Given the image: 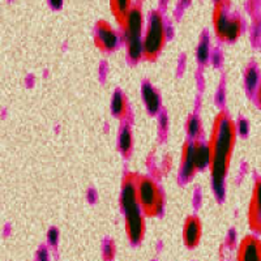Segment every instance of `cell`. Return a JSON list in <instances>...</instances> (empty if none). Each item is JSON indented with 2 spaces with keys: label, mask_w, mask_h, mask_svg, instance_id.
<instances>
[{
  "label": "cell",
  "mask_w": 261,
  "mask_h": 261,
  "mask_svg": "<svg viewBox=\"0 0 261 261\" xmlns=\"http://www.w3.org/2000/svg\"><path fill=\"white\" fill-rule=\"evenodd\" d=\"M237 135V123L227 113L221 111L214 119L211 140L208 144L211 150L209 167H211L212 184L214 192L220 199L225 192V180L231 162Z\"/></svg>",
  "instance_id": "obj_1"
},
{
  "label": "cell",
  "mask_w": 261,
  "mask_h": 261,
  "mask_svg": "<svg viewBox=\"0 0 261 261\" xmlns=\"http://www.w3.org/2000/svg\"><path fill=\"white\" fill-rule=\"evenodd\" d=\"M135 174H127L123 179L120 191V205L125 221V232L132 244H140L145 237V218L137 200V188Z\"/></svg>",
  "instance_id": "obj_2"
},
{
  "label": "cell",
  "mask_w": 261,
  "mask_h": 261,
  "mask_svg": "<svg viewBox=\"0 0 261 261\" xmlns=\"http://www.w3.org/2000/svg\"><path fill=\"white\" fill-rule=\"evenodd\" d=\"M144 13L140 6L132 7L127 21L122 27L123 39H124L125 47H127L128 58L132 62H139L144 58Z\"/></svg>",
  "instance_id": "obj_3"
},
{
  "label": "cell",
  "mask_w": 261,
  "mask_h": 261,
  "mask_svg": "<svg viewBox=\"0 0 261 261\" xmlns=\"http://www.w3.org/2000/svg\"><path fill=\"white\" fill-rule=\"evenodd\" d=\"M137 200L144 216L157 217L165 209V196L160 186L149 176L137 175Z\"/></svg>",
  "instance_id": "obj_4"
},
{
  "label": "cell",
  "mask_w": 261,
  "mask_h": 261,
  "mask_svg": "<svg viewBox=\"0 0 261 261\" xmlns=\"http://www.w3.org/2000/svg\"><path fill=\"white\" fill-rule=\"evenodd\" d=\"M167 39V29L165 18L160 11H153L148 18L145 34H144V58L155 60L162 53Z\"/></svg>",
  "instance_id": "obj_5"
},
{
  "label": "cell",
  "mask_w": 261,
  "mask_h": 261,
  "mask_svg": "<svg viewBox=\"0 0 261 261\" xmlns=\"http://www.w3.org/2000/svg\"><path fill=\"white\" fill-rule=\"evenodd\" d=\"M223 2L216 3L213 12V28L217 38L223 42H234L241 36L243 22L237 16H230Z\"/></svg>",
  "instance_id": "obj_6"
},
{
  "label": "cell",
  "mask_w": 261,
  "mask_h": 261,
  "mask_svg": "<svg viewBox=\"0 0 261 261\" xmlns=\"http://www.w3.org/2000/svg\"><path fill=\"white\" fill-rule=\"evenodd\" d=\"M119 36L116 30L109 24L107 21L101 20L98 21L95 25L94 30V42L97 47L99 50L105 51V53H110V51L115 50L118 46Z\"/></svg>",
  "instance_id": "obj_7"
},
{
  "label": "cell",
  "mask_w": 261,
  "mask_h": 261,
  "mask_svg": "<svg viewBox=\"0 0 261 261\" xmlns=\"http://www.w3.org/2000/svg\"><path fill=\"white\" fill-rule=\"evenodd\" d=\"M248 225L256 234H261V178H257L248 206Z\"/></svg>",
  "instance_id": "obj_8"
},
{
  "label": "cell",
  "mask_w": 261,
  "mask_h": 261,
  "mask_svg": "<svg viewBox=\"0 0 261 261\" xmlns=\"http://www.w3.org/2000/svg\"><path fill=\"white\" fill-rule=\"evenodd\" d=\"M237 261H261V241L256 235H247L237 249Z\"/></svg>",
  "instance_id": "obj_9"
},
{
  "label": "cell",
  "mask_w": 261,
  "mask_h": 261,
  "mask_svg": "<svg viewBox=\"0 0 261 261\" xmlns=\"http://www.w3.org/2000/svg\"><path fill=\"white\" fill-rule=\"evenodd\" d=\"M202 235V226L199 217L190 216L183 226V242L187 248L192 249L199 246Z\"/></svg>",
  "instance_id": "obj_10"
},
{
  "label": "cell",
  "mask_w": 261,
  "mask_h": 261,
  "mask_svg": "<svg viewBox=\"0 0 261 261\" xmlns=\"http://www.w3.org/2000/svg\"><path fill=\"white\" fill-rule=\"evenodd\" d=\"M196 171H197V167H196L195 158H193V144L191 141H187L184 144L183 151H181L180 174L184 180H190L195 175Z\"/></svg>",
  "instance_id": "obj_11"
},
{
  "label": "cell",
  "mask_w": 261,
  "mask_h": 261,
  "mask_svg": "<svg viewBox=\"0 0 261 261\" xmlns=\"http://www.w3.org/2000/svg\"><path fill=\"white\" fill-rule=\"evenodd\" d=\"M141 93H143L144 103H145V106H146V109H148L149 113H151V114L160 113L161 98H160V94L157 93V90H155L154 88L150 85V84L145 83L143 85Z\"/></svg>",
  "instance_id": "obj_12"
},
{
  "label": "cell",
  "mask_w": 261,
  "mask_h": 261,
  "mask_svg": "<svg viewBox=\"0 0 261 261\" xmlns=\"http://www.w3.org/2000/svg\"><path fill=\"white\" fill-rule=\"evenodd\" d=\"M132 7L134 6H132L129 0H114V2L110 3L111 13L114 15L116 22H118L120 28L127 21L128 16H129L130 11H132Z\"/></svg>",
  "instance_id": "obj_13"
},
{
  "label": "cell",
  "mask_w": 261,
  "mask_h": 261,
  "mask_svg": "<svg viewBox=\"0 0 261 261\" xmlns=\"http://www.w3.org/2000/svg\"><path fill=\"white\" fill-rule=\"evenodd\" d=\"M193 158L197 170H202L211 163V150L208 144H204L199 140L193 141Z\"/></svg>",
  "instance_id": "obj_14"
},
{
  "label": "cell",
  "mask_w": 261,
  "mask_h": 261,
  "mask_svg": "<svg viewBox=\"0 0 261 261\" xmlns=\"http://www.w3.org/2000/svg\"><path fill=\"white\" fill-rule=\"evenodd\" d=\"M119 150L122 151L123 155H129L130 150L134 148V137H132V130L129 125H124L119 134Z\"/></svg>",
  "instance_id": "obj_15"
},
{
  "label": "cell",
  "mask_w": 261,
  "mask_h": 261,
  "mask_svg": "<svg viewBox=\"0 0 261 261\" xmlns=\"http://www.w3.org/2000/svg\"><path fill=\"white\" fill-rule=\"evenodd\" d=\"M111 111L116 118H125L128 113V105L123 93H114L113 99H111Z\"/></svg>",
  "instance_id": "obj_16"
},
{
  "label": "cell",
  "mask_w": 261,
  "mask_h": 261,
  "mask_svg": "<svg viewBox=\"0 0 261 261\" xmlns=\"http://www.w3.org/2000/svg\"><path fill=\"white\" fill-rule=\"evenodd\" d=\"M260 79L261 76L257 69L255 67H248L244 73V84H246L247 90L251 93L256 92L258 84H260Z\"/></svg>",
  "instance_id": "obj_17"
},
{
  "label": "cell",
  "mask_w": 261,
  "mask_h": 261,
  "mask_svg": "<svg viewBox=\"0 0 261 261\" xmlns=\"http://www.w3.org/2000/svg\"><path fill=\"white\" fill-rule=\"evenodd\" d=\"M211 57V42L208 38H202L196 48V58L200 63H206Z\"/></svg>",
  "instance_id": "obj_18"
},
{
  "label": "cell",
  "mask_w": 261,
  "mask_h": 261,
  "mask_svg": "<svg viewBox=\"0 0 261 261\" xmlns=\"http://www.w3.org/2000/svg\"><path fill=\"white\" fill-rule=\"evenodd\" d=\"M186 129H187L188 136L192 137V139H197L201 134V120H200L199 116H190L187 120V124H186Z\"/></svg>",
  "instance_id": "obj_19"
},
{
  "label": "cell",
  "mask_w": 261,
  "mask_h": 261,
  "mask_svg": "<svg viewBox=\"0 0 261 261\" xmlns=\"http://www.w3.org/2000/svg\"><path fill=\"white\" fill-rule=\"evenodd\" d=\"M115 252H116V248H115V246H114L113 242H107L103 247V258L105 260H107V261L113 260L114 256H115Z\"/></svg>",
  "instance_id": "obj_20"
},
{
  "label": "cell",
  "mask_w": 261,
  "mask_h": 261,
  "mask_svg": "<svg viewBox=\"0 0 261 261\" xmlns=\"http://www.w3.org/2000/svg\"><path fill=\"white\" fill-rule=\"evenodd\" d=\"M237 130H238V134H241L242 136H244V135L248 134V130H249L248 122H247V120H244V119H241V120L237 123Z\"/></svg>",
  "instance_id": "obj_21"
},
{
  "label": "cell",
  "mask_w": 261,
  "mask_h": 261,
  "mask_svg": "<svg viewBox=\"0 0 261 261\" xmlns=\"http://www.w3.org/2000/svg\"><path fill=\"white\" fill-rule=\"evenodd\" d=\"M47 238H48V243H50L51 246H57L58 239H59V232H58L57 228H50V230H48Z\"/></svg>",
  "instance_id": "obj_22"
},
{
  "label": "cell",
  "mask_w": 261,
  "mask_h": 261,
  "mask_svg": "<svg viewBox=\"0 0 261 261\" xmlns=\"http://www.w3.org/2000/svg\"><path fill=\"white\" fill-rule=\"evenodd\" d=\"M160 125L162 129H166L167 125H169V120H167V115H165V114H162V115L160 116Z\"/></svg>",
  "instance_id": "obj_23"
},
{
  "label": "cell",
  "mask_w": 261,
  "mask_h": 261,
  "mask_svg": "<svg viewBox=\"0 0 261 261\" xmlns=\"http://www.w3.org/2000/svg\"><path fill=\"white\" fill-rule=\"evenodd\" d=\"M255 95H256V102H257L258 107L261 109V79H260V84H258L257 89H256L255 92Z\"/></svg>",
  "instance_id": "obj_24"
},
{
  "label": "cell",
  "mask_w": 261,
  "mask_h": 261,
  "mask_svg": "<svg viewBox=\"0 0 261 261\" xmlns=\"http://www.w3.org/2000/svg\"><path fill=\"white\" fill-rule=\"evenodd\" d=\"M38 261H48V256L46 249H41L38 253Z\"/></svg>",
  "instance_id": "obj_25"
}]
</instances>
